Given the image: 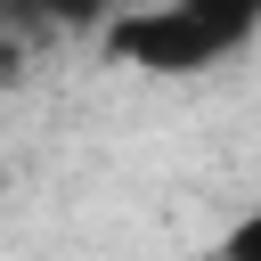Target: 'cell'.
<instances>
[{"label":"cell","mask_w":261,"mask_h":261,"mask_svg":"<svg viewBox=\"0 0 261 261\" xmlns=\"http://www.w3.org/2000/svg\"><path fill=\"white\" fill-rule=\"evenodd\" d=\"M253 33H261V0H155V8H130L106 24V57L188 82V73H212L220 57H237Z\"/></svg>","instance_id":"1"},{"label":"cell","mask_w":261,"mask_h":261,"mask_svg":"<svg viewBox=\"0 0 261 261\" xmlns=\"http://www.w3.org/2000/svg\"><path fill=\"white\" fill-rule=\"evenodd\" d=\"M220 253H228V261H261V212H253V220H237V228L220 237Z\"/></svg>","instance_id":"2"}]
</instances>
